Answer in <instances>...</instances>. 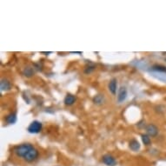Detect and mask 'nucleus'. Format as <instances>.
<instances>
[{
    "mask_svg": "<svg viewBox=\"0 0 166 166\" xmlns=\"http://www.w3.org/2000/svg\"><path fill=\"white\" fill-rule=\"evenodd\" d=\"M108 88L110 92L112 95H116L117 94V90H118V81L116 78H112L110 81L109 84H108Z\"/></svg>",
    "mask_w": 166,
    "mask_h": 166,
    "instance_id": "0eeeda50",
    "label": "nucleus"
},
{
    "mask_svg": "<svg viewBox=\"0 0 166 166\" xmlns=\"http://www.w3.org/2000/svg\"><path fill=\"white\" fill-rule=\"evenodd\" d=\"M34 146L31 144H22L14 148V153L18 156V157H24L25 155L32 149Z\"/></svg>",
    "mask_w": 166,
    "mask_h": 166,
    "instance_id": "f257e3e1",
    "label": "nucleus"
},
{
    "mask_svg": "<svg viewBox=\"0 0 166 166\" xmlns=\"http://www.w3.org/2000/svg\"><path fill=\"white\" fill-rule=\"evenodd\" d=\"M141 137H142L143 143H144L145 145H150V144L151 140H150V136H148L147 134H142V135H141Z\"/></svg>",
    "mask_w": 166,
    "mask_h": 166,
    "instance_id": "2eb2a0df",
    "label": "nucleus"
},
{
    "mask_svg": "<svg viewBox=\"0 0 166 166\" xmlns=\"http://www.w3.org/2000/svg\"><path fill=\"white\" fill-rule=\"evenodd\" d=\"M52 52L51 51H49V52H44V51H42L41 54H44V55H49V54H51Z\"/></svg>",
    "mask_w": 166,
    "mask_h": 166,
    "instance_id": "f3484780",
    "label": "nucleus"
},
{
    "mask_svg": "<svg viewBox=\"0 0 166 166\" xmlns=\"http://www.w3.org/2000/svg\"><path fill=\"white\" fill-rule=\"evenodd\" d=\"M5 122L8 123L9 124H13L17 122V115L16 113H10L5 117Z\"/></svg>",
    "mask_w": 166,
    "mask_h": 166,
    "instance_id": "f8f14e48",
    "label": "nucleus"
},
{
    "mask_svg": "<svg viewBox=\"0 0 166 166\" xmlns=\"http://www.w3.org/2000/svg\"><path fill=\"white\" fill-rule=\"evenodd\" d=\"M23 74L24 75V77L26 78H31L32 76H34L35 74V71L34 68L31 67V66H27L24 69L23 71Z\"/></svg>",
    "mask_w": 166,
    "mask_h": 166,
    "instance_id": "9b49d317",
    "label": "nucleus"
},
{
    "mask_svg": "<svg viewBox=\"0 0 166 166\" xmlns=\"http://www.w3.org/2000/svg\"><path fill=\"white\" fill-rule=\"evenodd\" d=\"M64 102H65V105L71 106V105H72L76 102V97H75V96H73L71 94H67L66 97H65Z\"/></svg>",
    "mask_w": 166,
    "mask_h": 166,
    "instance_id": "9d476101",
    "label": "nucleus"
},
{
    "mask_svg": "<svg viewBox=\"0 0 166 166\" xmlns=\"http://www.w3.org/2000/svg\"><path fill=\"white\" fill-rule=\"evenodd\" d=\"M128 96V92L125 87H121L118 90V102L119 103H123L124 101L126 100Z\"/></svg>",
    "mask_w": 166,
    "mask_h": 166,
    "instance_id": "423d86ee",
    "label": "nucleus"
},
{
    "mask_svg": "<svg viewBox=\"0 0 166 166\" xmlns=\"http://www.w3.org/2000/svg\"><path fill=\"white\" fill-rule=\"evenodd\" d=\"M165 62H166V59H165Z\"/></svg>",
    "mask_w": 166,
    "mask_h": 166,
    "instance_id": "6ab92c4d",
    "label": "nucleus"
},
{
    "mask_svg": "<svg viewBox=\"0 0 166 166\" xmlns=\"http://www.w3.org/2000/svg\"><path fill=\"white\" fill-rule=\"evenodd\" d=\"M95 68H96V66L94 65H89L84 68V73L85 74H90L95 70Z\"/></svg>",
    "mask_w": 166,
    "mask_h": 166,
    "instance_id": "dca6fc26",
    "label": "nucleus"
},
{
    "mask_svg": "<svg viewBox=\"0 0 166 166\" xmlns=\"http://www.w3.org/2000/svg\"><path fill=\"white\" fill-rule=\"evenodd\" d=\"M43 124L39 121H33L28 127V131L31 134H37L42 131Z\"/></svg>",
    "mask_w": 166,
    "mask_h": 166,
    "instance_id": "f03ea898",
    "label": "nucleus"
},
{
    "mask_svg": "<svg viewBox=\"0 0 166 166\" xmlns=\"http://www.w3.org/2000/svg\"><path fill=\"white\" fill-rule=\"evenodd\" d=\"M151 69H152V71H155L166 73V66H163L161 65H154Z\"/></svg>",
    "mask_w": 166,
    "mask_h": 166,
    "instance_id": "4468645a",
    "label": "nucleus"
},
{
    "mask_svg": "<svg viewBox=\"0 0 166 166\" xmlns=\"http://www.w3.org/2000/svg\"><path fill=\"white\" fill-rule=\"evenodd\" d=\"M104 101H105L104 96L102 95V94H97L93 97V102L96 104H102V103H104Z\"/></svg>",
    "mask_w": 166,
    "mask_h": 166,
    "instance_id": "ddd939ff",
    "label": "nucleus"
},
{
    "mask_svg": "<svg viewBox=\"0 0 166 166\" xmlns=\"http://www.w3.org/2000/svg\"><path fill=\"white\" fill-rule=\"evenodd\" d=\"M145 131H146V133L148 136L151 137H155L157 136L158 134V128L153 124H148L146 127H145Z\"/></svg>",
    "mask_w": 166,
    "mask_h": 166,
    "instance_id": "39448f33",
    "label": "nucleus"
},
{
    "mask_svg": "<svg viewBox=\"0 0 166 166\" xmlns=\"http://www.w3.org/2000/svg\"><path fill=\"white\" fill-rule=\"evenodd\" d=\"M71 54H82V52H81V51H78H78H76V52L71 51Z\"/></svg>",
    "mask_w": 166,
    "mask_h": 166,
    "instance_id": "a211bd4d",
    "label": "nucleus"
},
{
    "mask_svg": "<svg viewBox=\"0 0 166 166\" xmlns=\"http://www.w3.org/2000/svg\"><path fill=\"white\" fill-rule=\"evenodd\" d=\"M129 148L133 151H138L140 150V148H141V144L137 139L133 138L129 143Z\"/></svg>",
    "mask_w": 166,
    "mask_h": 166,
    "instance_id": "1a4fd4ad",
    "label": "nucleus"
},
{
    "mask_svg": "<svg viewBox=\"0 0 166 166\" xmlns=\"http://www.w3.org/2000/svg\"><path fill=\"white\" fill-rule=\"evenodd\" d=\"M102 161L104 164L107 166H115L117 164V161L114 156H112L110 154H105L102 157Z\"/></svg>",
    "mask_w": 166,
    "mask_h": 166,
    "instance_id": "20e7f679",
    "label": "nucleus"
},
{
    "mask_svg": "<svg viewBox=\"0 0 166 166\" xmlns=\"http://www.w3.org/2000/svg\"><path fill=\"white\" fill-rule=\"evenodd\" d=\"M38 156H39V151L34 147V148H32V149L25 155V156L24 157V161H26V162H28V163H31V162L37 160V157H38Z\"/></svg>",
    "mask_w": 166,
    "mask_h": 166,
    "instance_id": "7ed1b4c3",
    "label": "nucleus"
},
{
    "mask_svg": "<svg viewBox=\"0 0 166 166\" xmlns=\"http://www.w3.org/2000/svg\"><path fill=\"white\" fill-rule=\"evenodd\" d=\"M0 88H1V90L3 91L10 90L12 89V84L8 79L3 78L1 79V82H0Z\"/></svg>",
    "mask_w": 166,
    "mask_h": 166,
    "instance_id": "6e6552de",
    "label": "nucleus"
}]
</instances>
